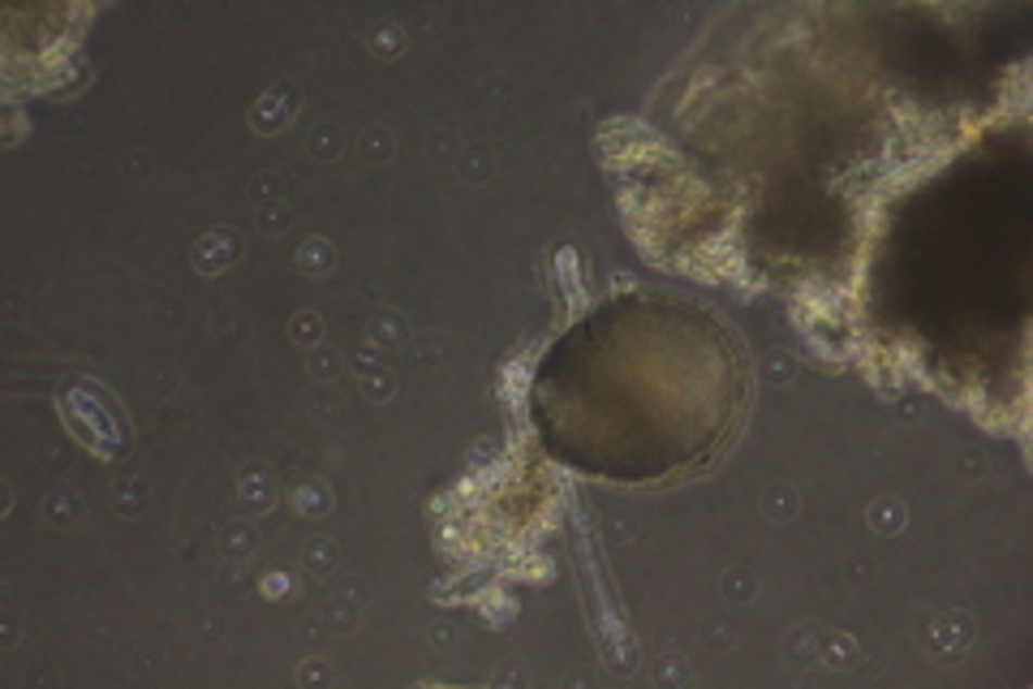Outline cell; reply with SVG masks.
<instances>
[{
	"label": "cell",
	"instance_id": "cell-1",
	"mask_svg": "<svg viewBox=\"0 0 1033 689\" xmlns=\"http://www.w3.org/2000/svg\"><path fill=\"white\" fill-rule=\"evenodd\" d=\"M241 254V241L232 237V233H207V237H199V246H194V267L199 272H221V267H229L232 259Z\"/></svg>",
	"mask_w": 1033,
	"mask_h": 689
}]
</instances>
